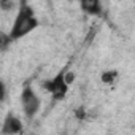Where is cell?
<instances>
[{"label":"cell","instance_id":"1","mask_svg":"<svg viewBox=\"0 0 135 135\" xmlns=\"http://www.w3.org/2000/svg\"><path fill=\"white\" fill-rule=\"evenodd\" d=\"M37 27H38V19L35 18L33 10L29 5L22 3L21 8H19V11H18V15H16V19L13 22V27L10 30V38L13 41L15 40H19V38L26 37L27 33H30Z\"/></svg>","mask_w":135,"mask_h":135},{"label":"cell","instance_id":"2","mask_svg":"<svg viewBox=\"0 0 135 135\" xmlns=\"http://www.w3.org/2000/svg\"><path fill=\"white\" fill-rule=\"evenodd\" d=\"M21 107H22V113H24V116L27 119H33L35 114L38 113L40 107H41V100L35 94V91L32 89L30 84H26L22 88V92H21Z\"/></svg>","mask_w":135,"mask_h":135},{"label":"cell","instance_id":"3","mask_svg":"<svg viewBox=\"0 0 135 135\" xmlns=\"http://www.w3.org/2000/svg\"><path fill=\"white\" fill-rule=\"evenodd\" d=\"M43 86H45L46 91H49L52 94L54 100H64L65 95H67V91H69V83L65 80V72L60 70L54 78L45 81Z\"/></svg>","mask_w":135,"mask_h":135},{"label":"cell","instance_id":"4","mask_svg":"<svg viewBox=\"0 0 135 135\" xmlns=\"http://www.w3.org/2000/svg\"><path fill=\"white\" fill-rule=\"evenodd\" d=\"M0 132L2 133H19L22 132V122L19 118H16L13 113H8L3 124H2V129H0Z\"/></svg>","mask_w":135,"mask_h":135},{"label":"cell","instance_id":"5","mask_svg":"<svg viewBox=\"0 0 135 135\" xmlns=\"http://www.w3.org/2000/svg\"><path fill=\"white\" fill-rule=\"evenodd\" d=\"M80 7L89 16H97L102 11V8H100V0H80Z\"/></svg>","mask_w":135,"mask_h":135},{"label":"cell","instance_id":"6","mask_svg":"<svg viewBox=\"0 0 135 135\" xmlns=\"http://www.w3.org/2000/svg\"><path fill=\"white\" fill-rule=\"evenodd\" d=\"M116 76H118V72L116 70H107V72L102 73V81L105 84H111V83H114Z\"/></svg>","mask_w":135,"mask_h":135},{"label":"cell","instance_id":"7","mask_svg":"<svg viewBox=\"0 0 135 135\" xmlns=\"http://www.w3.org/2000/svg\"><path fill=\"white\" fill-rule=\"evenodd\" d=\"M0 7L3 11H10L15 7V0H0Z\"/></svg>","mask_w":135,"mask_h":135}]
</instances>
